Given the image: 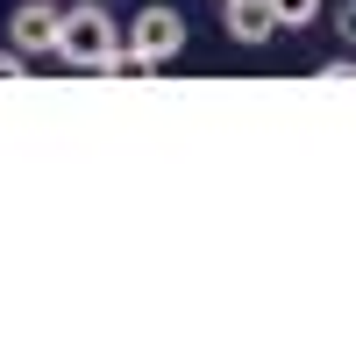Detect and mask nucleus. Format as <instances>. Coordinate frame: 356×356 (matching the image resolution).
<instances>
[{"mask_svg": "<svg viewBox=\"0 0 356 356\" xmlns=\"http://www.w3.org/2000/svg\"><path fill=\"white\" fill-rule=\"evenodd\" d=\"M57 65L72 72H136V57L122 43V22L107 15V0H72L65 22H57Z\"/></svg>", "mask_w": 356, "mask_h": 356, "instance_id": "nucleus-1", "label": "nucleus"}, {"mask_svg": "<svg viewBox=\"0 0 356 356\" xmlns=\"http://www.w3.org/2000/svg\"><path fill=\"white\" fill-rule=\"evenodd\" d=\"M122 43L136 57V72H164V65H178V50H186V15H178L171 0H150V8H136V22L122 29Z\"/></svg>", "mask_w": 356, "mask_h": 356, "instance_id": "nucleus-2", "label": "nucleus"}, {"mask_svg": "<svg viewBox=\"0 0 356 356\" xmlns=\"http://www.w3.org/2000/svg\"><path fill=\"white\" fill-rule=\"evenodd\" d=\"M57 22H65L57 0H22V8L8 15V43L29 50V57H57Z\"/></svg>", "mask_w": 356, "mask_h": 356, "instance_id": "nucleus-3", "label": "nucleus"}, {"mask_svg": "<svg viewBox=\"0 0 356 356\" xmlns=\"http://www.w3.org/2000/svg\"><path fill=\"white\" fill-rule=\"evenodd\" d=\"M221 8V29H228V43H243V50H264L278 36V15H271V0H214Z\"/></svg>", "mask_w": 356, "mask_h": 356, "instance_id": "nucleus-4", "label": "nucleus"}, {"mask_svg": "<svg viewBox=\"0 0 356 356\" xmlns=\"http://www.w3.org/2000/svg\"><path fill=\"white\" fill-rule=\"evenodd\" d=\"M271 15H278V29L292 36V29H314L321 22V0H271Z\"/></svg>", "mask_w": 356, "mask_h": 356, "instance_id": "nucleus-5", "label": "nucleus"}, {"mask_svg": "<svg viewBox=\"0 0 356 356\" xmlns=\"http://www.w3.org/2000/svg\"><path fill=\"white\" fill-rule=\"evenodd\" d=\"M29 72H36V57H29V50H15V43H0V86H22Z\"/></svg>", "mask_w": 356, "mask_h": 356, "instance_id": "nucleus-6", "label": "nucleus"}, {"mask_svg": "<svg viewBox=\"0 0 356 356\" xmlns=\"http://www.w3.org/2000/svg\"><path fill=\"white\" fill-rule=\"evenodd\" d=\"M321 79H328V86H356V50L328 57V65H321Z\"/></svg>", "mask_w": 356, "mask_h": 356, "instance_id": "nucleus-7", "label": "nucleus"}, {"mask_svg": "<svg viewBox=\"0 0 356 356\" xmlns=\"http://www.w3.org/2000/svg\"><path fill=\"white\" fill-rule=\"evenodd\" d=\"M335 36L356 50V0H335Z\"/></svg>", "mask_w": 356, "mask_h": 356, "instance_id": "nucleus-8", "label": "nucleus"}]
</instances>
